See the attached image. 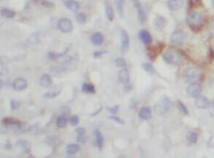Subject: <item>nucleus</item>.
Here are the masks:
<instances>
[{
	"mask_svg": "<svg viewBox=\"0 0 214 158\" xmlns=\"http://www.w3.org/2000/svg\"><path fill=\"white\" fill-rule=\"evenodd\" d=\"M172 102L167 96H162L154 105V113L157 116H162L172 108Z\"/></svg>",
	"mask_w": 214,
	"mask_h": 158,
	"instance_id": "1",
	"label": "nucleus"
},
{
	"mask_svg": "<svg viewBox=\"0 0 214 158\" xmlns=\"http://www.w3.org/2000/svg\"><path fill=\"white\" fill-rule=\"evenodd\" d=\"M184 78L189 83H197L202 78V72L196 67H189L184 70Z\"/></svg>",
	"mask_w": 214,
	"mask_h": 158,
	"instance_id": "2",
	"label": "nucleus"
},
{
	"mask_svg": "<svg viewBox=\"0 0 214 158\" xmlns=\"http://www.w3.org/2000/svg\"><path fill=\"white\" fill-rule=\"evenodd\" d=\"M162 58L166 63L172 65H178L181 62L182 57L180 53L174 49H168L162 54Z\"/></svg>",
	"mask_w": 214,
	"mask_h": 158,
	"instance_id": "3",
	"label": "nucleus"
},
{
	"mask_svg": "<svg viewBox=\"0 0 214 158\" xmlns=\"http://www.w3.org/2000/svg\"><path fill=\"white\" fill-rule=\"evenodd\" d=\"M203 18L199 12L197 11H191L188 13L187 17V23L190 27H198L202 24Z\"/></svg>",
	"mask_w": 214,
	"mask_h": 158,
	"instance_id": "4",
	"label": "nucleus"
},
{
	"mask_svg": "<svg viewBox=\"0 0 214 158\" xmlns=\"http://www.w3.org/2000/svg\"><path fill=\"white\" fill-rule=\"evenodd\" d=\"M187 38V33L182 29H177L172 33L170 41L173 45H181L185 42Z\"/></svg>",
	"mask_w": 214,
	"mask_h": 158,
	"instance_id": "5",
	"label": "nucleus"
},
{
	"mask_svg": "<svg viewBox=\"0 0 214 158\" xmlns=\"http://www.w3.org/2000/svg\"><path fill=\"white\" fill-rule=\"evenodd\" d=\"M129 45L130 40L129 34L126 30L122 29L121 32V47H120L121 54H125L129 51Z\"/></svg>",
	"mask_w": 214,
	"mask_h": 158,
	"instance_id": "6",
	"label": "nucleus"
},
{
	"mask_svg": "<svg viewBox=\"0 0 214 158\" xmlns=\"http://www.w3.org/2000/svg\"><path fill=\"white\" fill-rule=\"evenodd\" d=\"M57 26H58L59 30L64 33H69L72 32V30L73 29L72 22L70 19H66V18L59 20L58 24H57Z\"/></svg>",
	"mask_w": 214,
	"mask_h": 158,
	"instance_id": "7",
	"label": "nucleus"
},
{
	"mask_svg": "<svg viewBox=\"0 0 214 158\" xmlns=\"http://www.w3.org/2000/svg\"><path fill=\"white\" fill-rule=\"evenodd\" d=\"M134 4L137 10V19L139 23L140 24H144L147 20V16L142 7V4L140 2L139 0H134Z\"/></svg>",
	"mask_w": 214,
	"mask_h": 158,
	"instance_id": "8",
	"label": "nucleus"
},
{
	"mask_svg": "<svg viewBox=\"0 0 214 158\" xmlns=\"http://www.w3.org/2000/svg\"><path fill=\"white\" fill-rule=\"evenodd\" d=\"M187 95L191 98H198L199 96H200V94L202 92V88L200 85L197 84L196 83H192L187 88Z\"/></svg>",
	"mask_w": 214,
	"mask_h": 158,
	"instance_id": "9",
	"label": "nucleus"
},
{
	"mask_svg": "<svg viewBox=\"0 0 214 158\" xmlns=\"http://www.w3.org/2000/svg\"><path fill=\"white\" fill-rule=\"evenodd\" d=\"M28 83L25 78H17L13 83V88L15 91H22L26 89Z\"/></svg>",
	"mask_w": 214,
	"mask_h": 158,
	"instance_id": "10",
	"label": "nucleus"
},
{
	"mask_svg": "<svg viewBox=\"0 0 214 158\" xmlns=\"http://www.w3.org/2000/svg\"><path fill=\"white\" fill-rule=\"evenodd\" d=\"M195 105L197 108H200V109H207L210 107V102L205 97L199 96L196 99Z\"/></svg>",
	"mask_w": 214,
	"mask_h": 158,
	"instance_id": "11",
	"label": "nucleus"
},
{
	"mask_svg": "<svg viewBox=\"0 0 214 158\" xmlns=\"http://www.w3.org/2000/svg\"><path fill=\"white\" fill-rule=\"evenodd\" d=\"M184 4V0H167V5L169 10L178 11L183 7Z\"/></svg>",
	"mask_w": 214,
	"mask_h": 158,
	"instance_id": "12",
	"label": "nucleus"
},
{
	"mask_svg": "<svg viewBox=\"0 0 214 158\" xmlns=\"http://www.w3.org/2000/svg\"><path fill=\"white\" fill-rule=\"evenodd\" d=\"M139 38L145 45H149L153 41L152 36L147 30L145 29H142L139 32Z\"/></svg>",
	"mask_w": 214,
	"mask_h": 158,
	"instance_id": "13",
	"label": "nucleus"
},
{
	"mask_svg": "<svg viewBox=\"0 0 214 158\" xmlns=\"http://www.w3.org/2000/svg\"><path fill=\"white\" fill-rule=\"evenodd\" d=\"M2 124L6 127L11 128H20L21 127V124L17 119L11 118H5L2 120Z\"/></svg>",
	"mask_w": 214,
	"mask_h": 158,
	"instance_id": "14",
	"label": "nucleus"
},
{
	"mask_svg": "<svg viewBox=\"0 0 214 158\" xmlns=\"http://www.w3.org/2000/svg\"><path fill=\"white\" fill-rule=\"evenodd\" d=\"M118 80L122 83H129L130 75L129 71L126 68H123L118 72Z\"/></svg>",
	"mask_w": 214,
	"mask_h": 158,
	"instance_id": "15",
	"label": "nucleus"
},
{
	"mask_svg": "<svg viewBox=\"0 0 214 158\" xmlns=\"http://www.w3.org/2000/svg\"><path fill=\"white\" fill-rule=\"evenodd\" d=\"M105 13H106V16L108 19L110 21H113L115 18V13L114 10H113V7L108 0H105Z\"/></svg>",
	"mask_w": 214,
	"mask_h": 158,
	"instance_id": "16",
	"label": "nucleus"
},
{
	"mask_svg": "<svg viewBox=\"0 0 214 158\" xmlns=\"http://www.w3.org/2000/svg\"><path fill=\"white\" fill-rule=\"evenodd\" d=\"M154 25H155L156 29L162 30L167 25V19L162 16H157L154 20Z\"/></svg>",
	"mask_w": 214,
	"mask_h": 158,
	"instance_id": "17",
	"label": "nucleus"
},
{
	"mask_svg": "<svg viewBox=\"0 0 214 158\" xmlns=\"http://www.w3.org/2000/svg\"><path fill=\"white\" fill-rule=\"evenodd\" d=\"M138 116L143 120L149 119L151 117V108L147 106L141 107L139 112H138Z\"/></svg>",
	"mask_w": 214,
	"mask_h": 158,
	"instance_id": "18",
	"label": "nucleus"
},
{
	"mask_svg": "<svg viewBox=\"0 0 214 158\" xmlns=\"http://www.w3.org/2000/svg\"><path fill=\"white\" fill-rule=\"evenodd\" d=\"M39 83L44 88H49L52 85V78L48 74H43L39 79Z\"/></svg>",
	"mask_w": 214,
	"mask_h": 158,
	"instance_id": "19",
	"label": "nucleus"
},
{
	"mask_svg": "<svg viewBox=\"0 0 214 158\" xmlns=\"http://www.w3.org/2000/svg\"><path fill=\"white\" fill-rule=\"evenodd\" d=\"M91 41L92 44H94V45L100 46L104 42V36L102 33L96 32L91 36Z\"/></svg>",
	"mask_w": 214,
	"mask_h": 158,
	"instance_id": "20",
	"label": "nucleus"
},
{
	"mask_svg": "<svg viewBox=\"0 0 214 158\" xmlns=\"http://www.w3.org/2000/svg\"><path fill=\"white\" fill-rule=\"evenodd\" d=\"M94 136L96 138L97 146L99 150H102L103 147V144H104V137L102 133L98 129H96L94 130Z\"/></svg>",
	"mask_w": 214,
	"mask_h": 158,
	"instance_id": "21",
	"label": "nucleus"
},
{
	"mask_svg": "<svg viewBox=\"0 0 214 158\" xmlns=\"http://www.w3.org/2000/svg\"><path fill=\"white\" fill-rule=\"evenodd\" d=\"M66 7L73 12H77L80 8V4L75 0H67L65 1Z\"/></svg>",
	"mask_w": 214,
	"mask_h": 158,
	"instance_id": "22",
	"label": "nucleus"
},
{
	"mask_svg": "<svg viewBox=\"0 0 214 158\" xmlns=\"http://www.w3.org/2000/svg\"><path fill=\"white\" fill-rule=\"evenodd\" d=\"M62 92V87H54L53 89H51L50 91L46 92L43 95V98H56Z\"/></svg>",
	"mask_w": 214,
	"mask_h": 158,
	"instance_id": "23",
	"label": "nucleus"
},
{
	"mask_svg": "<svg viewBox=\"0 0 214 158\" xmlns=\"http://www.w3.org/2000/svg\"><path fill=\"white\" fill-rule=\"evenodd\" d=\"M80 147L78 144H68L66 147V152L68 155L72 156L74 154H77L80 151Z\"/></svg>",
	"mask_w": 214,
	"mask_h": 158,
	"instance_id": "24",
	"label": "nucleus"
},
{
	"mask_svg": "<svg viewBox=\"0 0 214 158\" xmlns=\"http://www.w3.org/2000/svg\"><path fill=\"white\" fill-rule=\"evenodd\" d=\"M16 145L19 146L22 149L23 151L27 154H31V149L29 143L26 140H19L16 141Z\"/></svg>",
	"mask_w": 214,
	"mask_h": 158,
	"instance_id": "25",
	"label": "nucleus"
},
{
	"mask_svg": "<svg viewBox=\"0 0 214 158\" xmlns=\"http://www.w3.org/2000/svg\"><path fill=\"white\" fill-rule=\"evenodd\" d=\"M82 92L84 93L87 94H94L96 92V89H95V86L91 83H83L81 87Z\"/></svg>",
	"mask_w": 214,
	"mask_h": 158,
	"instance_id": "26",
	"label": "nucleus"
},
{
	"mask_svg": "<svg viewBox=\"0 0 214 158\" xmlns=\"http://www.w3.org/2000/svg\"><path fill=\"white\" fill-rule=\"evenodd\" d=\"M56 124L58 128H65L67 124V119L65 115H61L57 117Z\"/></svg>",
	"mask_w": 214,
	"mask_h": 158,
	"instance_id": "27",
	"label": "nucleus"
},
{
	"mask_svg": "<svg viewBox=\"0 0 214 158\" xmlns=\"http://www.w3.org/2000/svg\"><path fill=\"white\" fill-rule=\"evenodd\" d=\"M1 15L2 17L7 18V19H13L16 16V12L7 8H3L1 10Z\"/></svg>",
	"mask_w": 214,
	"mask_h": 158,
	"instance_id": "28",
	"label": "nucleus"
},
{
	"mask_svg": "<svg viewBox=\"0 0 214 158\" xmlns=\"http://www.w3.org/2000/svg\"><path fill=\"white\" fill-rule=\"evenodd\" d=\"M116 7L118 14L121 17L123 13V0H116Z\"/></svg>",
	"mask_w": 214,
	"mask_h": 158,
	"instance_id": "29",
	"label": "nucleus"
},
{
	"mask_svg": "<svg viewBox=\"0 0 214 158\" xmlns=\"http://www.w3.org/2000/svg\"><path fill=\"white\" fill-rule=\"evenodd\" d=\"M86 15L84 13H78L75 15V19L80 24H83L86 21Z\"/></svg>",
	"mask_w": 214,
	"mask_h": 158,
	"instance_id": "30",
	"label": "nucleus"
},
{
	"mask_svg": "<svg viewBox=\"0 0 214 158\" xmlns=\"http://www.w3.org/2000/svg\"><path fill=\"white\" fill-rule=\"evenodd\" d=\"M142 67L145 71L149 72V73H154V67H153L152 65H151L150 63H148V62L143 63L142 65Z\"/></svg>",
	"mask_w": 214,
	"mask_h": 158,
	"instance_id": "31",
	"label": "nucleus"
},
{
	"mask_svg": "<svg viewBox=\"0 0 214 158\" xmlns=\"http://www.w3.org/2000/svg\"><path fill=\"white\" fill-rule=\"evenodd\" d=\"M187 138L191 144H196L197 142V139H198V136L195 133H190L187 136Z\"/></svg>",
	"mask_w": 214,
	"mask_h": 158,
	"instance_id": "32",
	"label": "nucleus"
},
{
	"mask_svg": "<svg viewBox=\"0 0 214 158\" xmlns=\"http://www.w3.org/2000/svg\"><path fill=\"white\" fill-rule=\"evenodd\" d=\"M79 120L80 119H79L78 116H77V115H73V116H72L70 118V124L73 127L77 126L79 123Z\"/></svg>",
	"mask_w": 214,
	"mask_h": 158,
	"instance_id": "33",
	"label": "nucleus"
},
{
	"mask_svg": "<svg viewBox=\"0 0 214 158\" xmlns=\"http://www.w3.org/2000/svg\"><path fill=\"white\" fill-rule=\"evenodd\" d=\"M118 110H119V106H118V105H114V106L111 107V108H110V107H108V108H107V111L109 112L110 114L111 115L116 114V113H118Z\"/></svg>",
	"mask_w": 214,
	"mask_h": 158,
	"instance_id": "34",
	"label": "nucleus"
},
{
	"mask_svg": "<svg viewBox=\"0 0 214 158\" xmlns=\"http://www.w3.org/2000/svg\"><path fill=\"white\" fill-rule=\"evenodd\" d=\"M116 65L118 67H125L126 66V62L124 59L118 58L116 59Z\"/></svg>",
	"mask_w": 214,
	"mask_h": 158,
	"instance_id": "35",
	"label": "nucleus"
},
{
	"mask_svg": "<svg viewBox=\"0 0 214 158\" xmlns=\"http://www.w3.org/2000/svg\"><path fill=\"white\" fill-rule=\"evenodd\" d=\"M64 55V53L62 54H58L56 52H50L49 53V57L51 59H57L59 58H61L62 56Z\"/></svg>",
	"mask_w": 214,
	"mask_h": 158,
	"instance_id": "36",
	"label": "nucleus"
},
{
	"mask_svg": "<svg viewBox=\"0 0 214 158\" xmlns=\"http://www.w3.org/2000/svg\"><path fill=\"white\" fill-rule=\"evenodd\" d=\"M10 108L11 110H16L19 108L20 103L19 102L16 101L15 100H10Z\"/></svg>",
	"mask_w": 214,
	"mask_h": 158,
	"instance_id": "37",
	"label": "nucleus"
},
{
	"mask_svg": "<svg viewBox=\"0 0 214 158\" xmlns=\"http://www.w3.org/2000/svg\"><path fill=\"white\" fill-rule=\"evenodd\" d=\"M108 118H109L110 119L113 120V121H116V122L118 123V124H124V121H123L121 118L118 117V116H115V115H112V116H109Z\"/></svg>",
	"mask_w": 214,
	"mask_h": 158,
	"instance_id": "38",
	"label": "nucleus"
},
{
	"mask_svg": "<svg viewBox=\"0 0 214 158\" xmlns=\"http://www.w3.org/2000/svg\"><path fill=\"white\" fill-rule=\"evenodd\" d=\"M178 108H179V109H180V111H181L182 113H184V114H185V115L189 114L188 109H187V108L185 106V105L183 104L181 102H179V103H178Z\"/></svg>",
	"mask_w": 214,
	"mask_h": 158,
	"instance_id": "39",
	"label": "nucleus"
},
{
	"mask_svg": "<svg viewBox=\"0 0 214 158\" xmlns=\"http://www.w3.org/2000/svg\"><path fill=\"white\" fill-rule=\"evenodd\" d=\"M8 72L9 71H8V69L7 68L6 66L4 65L2 62H1V65H0V73H1V75H7Z\"/></svg>",
	"mask_w": 214,
	"mask_h": 158,
	"instance_id": "40",
	"label": "nucleus"
},
{
	"mask_svg": "<svg viewBox=\"0 0 214 158\" xmlns=\"http://www.w3.org/2000/svg\"><path fill=\"white\" fill-rule=\"evenodd\" d=\"M61 113H62V115H69L71 112V110L69 108L68 106H62L61 107Z\"/></svg>",
	"mask_w": 214,
	"mask_h": 158,
	"instance_id": "41",
	"label": "nucleus"
},
{
	"mask_svg": "<svg viewBox=\"0 0 214 158\" xmlns=\"http://www.w3.org/2000/svg\"><path fill=\"white\" fill-rule=\"evenodd\" d=\"M77 141L78 142L82 143V144H84V143L86 142L87 138L85 135H78L77 136Z\"/></svg>",
	"mask_w": 214,
	"mask_h": 158,
	"instance_id": "42",
	"label": "nucleus"
},
{
	"mask_svg": "<svg viewBox=\"0 0 214 158\" xmlns=\"http://www.w3.org/2000/svg\"><path fill=\"white\" fill-rule=\"evenodd\" d=\"M105 51H95L93 54V57L94 58H100V57H102L103 56V54H105Z\"/></svg>",
	"mask_w": 214,
	"mask_h": 158,
	"instance_id": "43",
	"label": "nucleus"
},
{
	"mask_svg": "<svg viewBox=\"0 0 214 158\" xmlns=\"http://www.w3.org/2000/svg\"><path fill=\"white\" fill-rule=\"evenodd\" d=\"M75 133H77V135H85V129L83 127H77L76 129L75 130Z\"/></svg>",
	"mask_w": 214,
	"mask_h": 158,
	"instance_id": "44",
	"label": "nucleus"
},
{
	"mask_svg": "<svg viewBox=\"0 0 214 158\" xmlns=\"http://www.w3.org/2000/svg\"><path fill=\"white\" fill-rule=\"evenodd\" d=\"M2 149H4V150H9V149H11V147H12V146H11L10 143L9 142V141H7L6 143H4V144H2Z\"/></svg>",
	"mask_w": 214,
	"mask_h": 158,
	"instance_id": "45",
	"label": "nucleus"
},
{
	"mask_svg": "<svg viewBox=\"0 0 214 158\" xmlns=\"http://www.w3.org/2000/svg\"><path fill=\"white\" fill-rule=\"evenodd\" d=\"M42 4L43 6L46 7H51L52 6V3L48 1H46V0H44V1H42Z\"/></svg>",
	"mask_w": 214,
	"mask_h": 158,
	"instance_id": "46",
	"label": "nucleus"
},
{
	"mask_svg": "<svg viewBox=\"0 0 214 158\" xmlns=\"http://www.w3.org/2000/svg\"><path fill=\"white\" fill-rule=\"evenodd\" d=\"M102 110H103V107H100V108H99L97 111L96 112H94V113H92L91 116H96V115H97L98 113H100V112H101Z\"/></svg>",
	"mask_w": 214,
	"mask_h": 158,
	"instance_id": "47",
	"label": "nucleus"
},
{
	"mask_svg": "<svg viewBox=\"0 0 214 158\" xmlns=\"http://www.w3.org/2000/svg\"><path fill=\"white\" fill-rule=\"evenodd\" d=\"M3 86H4V85H3V80H2V79H0V89H2Z\"/></svg>",
	"mask_w": 214,
	"mask_h": 158,
	"instance_id": "48",
	"label": "nucleus"
},
{
	"mask_svg": "<svg viewBox=\"0 0 214 158\" xmlns=\"http://www.w3.org/2000/svg\"><path fill=\"white\" fill-rule=\"evenodd\" d=\"M211 4H212V7H213V8H214V0H211Z\"/></svg>",
	"mask_w": 214,
	"mask_h": 158,
	"instance_id": "49",
	"label": "nucleus"
},
{
	"mask_svg": "<svg viewBox=\"0 0 214 158\" xmlns=\"http://www.w3.org/2000/svg\"><path fill=\"white\" fill-rule=\"evenodd\" d=\"M213 29H214V21H213Z\"/></svg>",
	"mask_w": 214,
	"mask_h": 158,
	"instance_id": "50",
	"label": "nucleus"
}]
</instances>
